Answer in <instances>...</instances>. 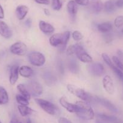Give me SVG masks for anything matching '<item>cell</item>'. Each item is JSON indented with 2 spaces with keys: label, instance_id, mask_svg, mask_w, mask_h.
<instances>
[{
  "label": "cell",
  "instance_id": "cell-1",
  "mask_svg": "<svg viewBox=\"0 0 123 123\" xmlns=\"http://www.w3.org/2000/svg\"><path fill=\"white\" fill-rule=\"evenodd\" d=\"M75 105L78 107V111L76 113L80 118L85 120H91L94 119L95 113L89 103L84 101H77Z\"/></svg>",
  "mask_w": 123,
  "mask_h": 123
},
{
  "label": "cell",
  "instance_id": "cell-2",
  "mask_svg": "<svg viewBox=\"0 0 123 123\" xmlns=\"http://www.w3.org/2000/svg\"><path fill=\"white\" fill-rule=\"evenodd\" d=\"M67 89L71 94L79 98L82 100L83 101L87 103H95V95H91L85 91H84L83 89L75 86V85L69 84L67 85Z\"/></svg>",
  "mask_w": 123,
  "mask_h": 123
},
{
  "label": "cell",
  "instance_id": "cell-3",
  "mask_svg": "<svg viewBox=\"0 0 123 123\" xmlns=\"http://www.w3.org/2000/svg\"><path fill=\"white\" fill-rule=\"evenodd\" d=\"M35 100L36 104L48 114L51 115H56L60 113L59 109L53 103L41 98H36Z\"/></svg>",
  "mask_w": 123,
  "mask_h": 123
},
{
  "label": "cell",
  "instance_id": "cell-4",
  "mask_svg": "<svg viewBox=\"0 0 123 123\" xmlns=\"http://www.w3.org/2000/svg\"><path fill=\"white\" fill-rule=\"evenodd\" d=\"M28 58L30 63L35 67H42L46 62L45 57L42 53L40 52H31L28 54Z\"/></svg>",
  "mask_w": 123,
  "mask_h": 123
},
{
  "label": "cell",
  "instance_id": "cell-5",
  "mask_svg": "<svg viewBox=\"0 0 123 123\" xmlns=\"http://www.w3.org/2000/svg\"><path fill=\"white\" fill-rule=\"evenodd\" d=\"M75 54L78 59L83 63H92V57L86 52L83 47L79 44L75 45Z\"/></svg>",
  "mask_w": 123,
  "mask_h": 123
},
{
  "label": "cell",
  "instance_id": "cell-6",
  "mask_svg": "<svg viewBox=\"0 0 123 123\" xmlns=\"http://www.w3.org/2000/svg\"><path fill=\"white\" fill-rule=\"evenodd\" d=\"M28 48L24 42H16L10 47V51L17 55H24L27 53Z\"/></svg>",
  "mask_w": 123,
  "mask_h": 123
},
{
  "label": "cell",
  "instance_id": "cell-7",
  "mask_svg": "<svg viewBox=\"0 0 123 123\" xmlns=\"http://www.w3.org/2000/svg\"><path fill=\"white\" fill-rule=\"evenodd\" d=\"M88 71L89 74L93 76L100 77L105 73V69L101 63L95 62L88 66Z\"/></svg>",
  "mask_w": 123,
  "mask_h": 123
},
{
  "label": "cell",
  "instance_id": "cell-8",
  "mask_svg": "<svg viewBox=\"0 0 123 123\" xmlns=\"http://www.w3.org/2000/svg\"><path fill=\"white\" fill-rule=\"evenodd\" d=\"M49 42L51 45L54 47H59L62 51L64 50L66 48L63 43V34H54L49 37Z\"/></svg>",
  "mask_w": 123,
  "mask_h": 123
},
{
  "label": "cell",
  "instance_id": "cell-9",
  "mask_svg": "<svg viewBox=\"0 0 123 123\" xmlns=\"http://www.w3.org/2000/svg\"><path fill=\"white\" fill-rule=\"evenodd\" d=\"M27 88L30 95L33 97L40 96L43 92V87L36 81H31L28 83Z\"/></svg>",
  "mask_w": 123,
  "mask_h": 123
},
{
  "label": "cell",
  "instance_id": "cell-10",
  "mask_svg": "<svg viewBox=\"0 0 123 123\" xmlns=\"http://www.w3.org/2000/svg\"><path fill=\"white\" fill-rule=\"evenodd\" d=\"M102 83L105 91L110 95H113L115 93V86L111 77L109 75H105L103 79Z\"/></svg>",
  "mask_w": 123,
  "mask_h": 123
},
{
  "label": "cell",
  "instance_id": "cell-11",
  "mask_svg": "<svg viewBox=\"0 0 123 123\" xmlns=\"http://www.w3.org/2000/svg\"><path fill=\"white\" fill-rule=\"evenodd\" d=\"M95 103H100V105H102L105 107H106L107 109L113 113H117L118 112V108L113 105L111 101H110L109 100H107L106 98H100L99 97L96 96L95 97Z\"/></svg>",
  "mask_w": 123,
  "mask_h": 123
},
{
  "label": "cell",
  "instance_id": "cell-12",
  "mask_svg": "<svg viewBox=\"0 0 123 123\" xmlns=\"http://www.w3.org/2000/svg\"><path fill=\"white\" fill-rule=\"evenodd\" d=\"M77 5L75 1H69L67 4V10L72 22H74L77 13Z\"/></svg>",
  "mask_w": 123,
  "mask_h": 123
},
{
  "label": "cell",
  "instance_id": "cell-13",
  "mask_svg": "<svg viewBox=\"0 0 123 123\" xmlns=\"http://www.w3.org/2000/svg\"><path fill=\"white\" fill-rule=\"evenodd\" d=\"M60 104L63 108L65 109L67 111L70 113H77L78 111V107L75 104H73L67 101L65 97H61L59 100Z\"/></svg>",
  "mask_w": 123,
  "mask_h": 123
},
{
  "label": "cell",
  "instance_id": "cell-14",
  "mask_svg": "<svg viewBox=\"0 0 123 123\" xmlns=\"http://www.w3.org/2000/svg\"><path fill=\"white\" fill-rule=\"evenodd\" d=\"M0 35L6 39H10L12 36V31L6 23L0 21Z\"/></svg>",
  "mask_w": 123,
  "mask_h": 123
},
{
  "label": "cell",
  "instance_id": "cell-15",
  "mask_svg": "<svg viewBox=\"0 0 123 123\" xmlns=\"http://www.w3.org/2000/svg\"><path fill=\"white\" fill-rule=\"evenodd\" d=\"M97 117L100 121H103L105 123H121V120L117 117L105 113H99L97 115Z\"/></svg>",
  "mask_w": 123,
  "mask_h": 123
},
{
  "label": "cell",
  "instance_id": "cell-16",
  "mask_svg": "<svg viewBox=\"0 0 123 123\" xmlns=\"http://www.w3.org/2000/svg\"><path fill=\"white\" fill-rule=\"evenodd\" d=\"M89 4L91 11L94 13H98L104 8V4L101 0H91Z\"/></svg>",
  "mask_w": 123,
  "mask_h": 123
},
{
  "label": "cell",
  "instance_id": "cell-17",
  "mask_svg": "<svg viewBox=\"0 0 123 123\" xmlns=\"http://www.w3.org/2000/svg\"><path fill=\"white\" fill-rule=\"evenodd\" d=\"M19 67L18 65H13L10 68L9 82L12 85H15L19 78Z\"/></svg>",
  "mask_w": 123,
  "mask_h": 123
},
{
  "label": "cell",
  "instance_id": "cell-18",
  "mask_svg": "<svg viewBox=\"0 0 123 123\" xmlns=\"http://www.w3.org/2000/svg\"><path fill=\"white\" fill-rule=\"evenodd\" d=\"M39 27L40 30L45 34L52 33L55 30V28L51 24L44 21H40L39 23Z\"/></svg>",
  "mask_w": 123,
  "mask_h": 123
},
{
  "label": "cell",
  "instance_id": "cell-19",
  "mask_svg": "<svg viewBox=\"0 0 123 123\" xmlns=\"http://www.w3.org/2000/svg\"><path fill=\"white\" fill-rule=\"evenodd\" d=\"M28 12V7L25 5H19L16 7L15 13L19 20H22L25 18Z\"/></svg>",
  "mask_w": 123,
  "mask_h": 123
},
{
  "label": "cell",
  "instance_id": "cell-20",
  "mask_svg": "<svg viewBox=\"0 0 123 123\" xmlns=\"http://www.w3.org/2000/svg\"><path fill=\"white\" fill-rule=\"evenodd\" d=\"M42 78L46 83L49 86H52L56 82L57 79L55 75L50 71H45L42 74Z\"/></svg>",
  "mask_w": 123,
  "mask_h": 123
},
{
  "label": "cell",
  "instance_id": "cell-21",
  "mask_svg": "<svg viewBox=\"0 0 123 123\" xmlns=\"http://www.w3.org/2000/svg\"><path fill=\"white\" fill-rule=\"evenodd\" d=\"M34 71L31 68L27 65H24L19 68V74L24 78H30L33 75Z\"/></svg>",
  "mask_w": 123,
  "mask_h": 123
},
{
  "label": "cell",
  "instance_id": "cell-22",
  "mask_svg": "<svg viewBox=\"0 0 123 123\" xmlns=\"http://www.w3.org/2000/svg\"><path fill=\"white\" fill-rule=\"evenodd\" d=\"M112 28H113V25L109 22H103L98 25L97 26L98 30L103 33H107L111 32Z\"/></svg>",
  "mask_w": 123,
  "mask_h": 123
},
{
  "label": "cell",
  "instance_id": "cell-23",
  "mask_svg": "<svg viewBox=\"0 0 123 123\" xmlns=\"http://www.w3.org/2000/svg\"><path fill=\"white\" fill-rule=\"evenodd\" d=\"M9 100V95L4 87L0 86V105H4L8 103Z\"/></svg>",
  "mask_w": 123,
  "mask_h": 123
},
{
  "label": "cell",
  "instance_id": "cell-24",
  "mask_svg": "<svg viewBox=\"0 0 123 123\" xmlns=\"http://www.w3.org/2000/svg\"><path fill=\"white\" fill-rule=\"evenodd\" d=\"M68 68L72 73L77 74L79 72V66L74 59H71L68 62Z\"/></svg>",
  "mask_w": 123,
  "mask_h": 123
},
{
  "label": "cell",
  "instance_id": "cell-25",
  "mask_svg": "<svg viewBox=\"0 0 123 123\" xmlns=\"http://www.w3.org/2000/svg\"><path fill=\"white\" fill-rule=\"evenodd\" d=\"M18 109L20 114L22 117H26L27 115H29L34 112L33 110L28 107V106H24V105H19L18 106Z\"/></svg>",
  "mask_w": 123,
  "mask_h": 123
},
{
  "label": "cell",
  "instance_id": "cell-26",
  "mask_svg": "<svg viewBox=\"0 0 123 123\" xmlns=\"http://www.w3.org/2000/svg\"><path fill=\"white\" fill-rule=\"evenodd\" d=\"M17 89L19 92L21 93V95L24 96V97L27 98L28 100H30L31 98V95L30 94L29 91H28V88L26 87L23 84H19L17 86Z\"/></svg>",
  "mask_w": 123,
  "mask_h": 123
},
{
  "label": "cell",
  "instance_id": "cell-27",
  "mask_svg": "<svg viewBox=\"0 0 123 123\" xmlns=\"http://www.w3.org/2000/svg\"><path fill=\"white\" fill-rule=\"evenodd\" d=\"M116 6L115 3L113 1H112V0H109L107 1L106 3L104 4V9L106 12L109 13H111L115 12L116 9Z\"/></svg>",
  "mask_w": 123,
  "mask_h": 123
},
{
  "label": "cell",
  "instance_id": "cell-28",
  "mask_svg": "<svg viewBox=\"0 0 123 123\" xmlns=\"http://www.w3.org/2000/svg\"><path fill=\"white\" fill-rule=\"evenodd\" d=\"M16 100L18 103L20 105H24V106H28L29 105V101L27 98L24 97L22 95L18 94L16 96Z\"/></svg>",
  "mask_w": 123,
  "mask_h": 123
},
{
  "label": "cell",
  "instance_id": "cell-29",
  "mask_svg": "<svg viewBox=\"0 0 123 123\" xmlns=\"http://www.w3.org/2000/svg\"><path fill=\"white\" fill-rule=\"evenodd\" d=\"M62 0H52L51 6L53 10H60L62 7Z\"/></svg>",
  "mask_w": 123,
  "mask_h": 123
},
{
  "label": "cell",
  "instance_id": "cell-30",
  "mask_svg": "<svg viewBox=\"0 0 123 123\" xmlns=\"http://www.w3.org/2000/svg\"><path fill=\"white\" fill-rule=\"evenodd\" d=\"M72 37L75 41L79 42V41H80L82 39L83 36V35L80 31L78 30H75L73 31V33H72Z\"/></svg>",
  "mask_w": 123,
  "mask_h": 123
},
{
  "label": "cell",
  "instance_id": "cell-31",
  "mask_svg": "<svg viewBox=\"0 0 123 123\" xmlns=\"http://www.w3.org/2000/svg\"><path fill=\"white\" fill-rule=\"evenodd\" d=\"M112 62H113V63H114L115 65L117 68H119V69H121V70L123 71V63L121 62V60H119V59L118 57H112Z\"/></svg>",
  "mask_w": 123,
  "mask_h": 123
},
{
  "label": "cell",
  "instance_id": "cell-32",
  "mask_svg": "<svg viewBox=\"0 0 123 123\" xmlns=\"http://www.w3.org/2000/svg\"><path fill=\"white\" fill-rule=\"evenodd\" d=\"M114 25L117 28H121L123 25V16H117L114 21Z\"/></svg>",
  "mask_w": 123,
  "mask_h": 123
},
{
  "label": "cell",
  "instance_id": "cell-33",
  "mask_svg": "<svg viewBox=\"0 0 123 123\" xmlns=\"http://www.w3.org/2000/svg\"><path fill=\"white\" fill-rule=\"evenodd\" d=\"M101 57H102L104 61L105 62V63H106L109 67H111V66L113 65V62H112V60H111L110 57L108 55V54H107L106 53H103V54H101Z\"/></svg>",
  "mask_w": 123,
  "mask_h": 123
},
{
  "label": "cell",
  "instance_id": "cell-34",
  "mask_svg": "<svg viewBox=\"0 0 123 123\" xmlns=\"http://www.w3.org/2000/svg\"><path fill=\"white\" fill-rule=\"evenodd\" d=\"M67 54L68 55H73L75 54V45H71L67 48Z\"/></svg>",
  "mask_w": 123,
  "mask_h": 123
},
{
  "label": "cell",
  "instance_id": "cell-35",
  "mask_svg": "<svg viewBox=\"0 0 123 123\" xmlns=\"http://www.w3.org/2000/svg\"><path fill=\"white\" fill-rule=\"evenodd\" d=\"M57 69L60 74H63L64 73V67H63V62L61 60H59L57 62Z\"/></svg>",
  "mask_w": 123,
  "mask_h": 123
},
{
  "label": "cell",
  "instance_id": "cell-36",
  "mask_svg": "<svg viewBox=\"0 0 123 123\" xmlns=\"http://www.w3.org/2000/svg\"><path fill=\"white\" fill-rule=\"evenodd\" d=\"M77 4L81 6H87L89 3V0H75Z\"/></svg>",
  "mask_w": 123,
  "mask_h": 123
},
{
  "label": "cell",
  "instance_id": "cell-37",
  "mask_svg": "<svg viewBox=\"0 0 123 123\" xmlns=\"http://www.w3.org/2000/svg\"><path fill=\"white\" fill-rule=\"evenodd\" d=\"M59 123H73L70 120H69L67 118H64V117H61V118H59V121H58Z\"/></svg>",
  "mask_w": 123,
  "mask_h": 123
},
{
  "label": "cell",
  "instance_id": "cell-38",
  "mask_svg": "<svg viewBox=\"0 0 123 123\" xmlns=\"http://www.w3.org/2000/svg\"><path fill=\"white\" fill-rule=\"evenodd\" d=\"M35 1L37 4H43V5H48L49 3L48 0H35Z\"/></svg>",
  "mask_w": 123,
  "mask_h": 123
},
{
  "label": "cell",
  "instance_id": "cell-39",
  "mask_svg": "<svg viewBox=\"0 0 123 123\" xmlns=\"http://www.w3.org/2000/svg\"><path fill=\"white\" fill-rule=\"evenodd\" d=\"M115 6L118 8L123 7V0H117L115 2Z\"/></svg>",
  "mask_w": 123,
  "mask_h": 123
},
{
  "label": "cell",
  "instance_id": "cell-40",
  "mask_svg": "<svg viewBox=\"0 0 123 123\" xmlns=\"http://www.w3.org/2000/svg\"><path fill=\"white\" fill-rule=\"evenodd\" d=\"M106 36H105V41L107 42H111V41L112 40V36L111 35V34H109V33H106Z\"/></svg>",
  "mask_w": 123,
  "mask_h": 123
},
{
  "label": "cell",
  "instance_id": "cell-41",
  "mask_svg": "<svg viewBox=\"0 0 123 123\" xmlns=\"http://www.w3.org/2000/svg\"><path fill=\"white\" fill-rule=\"evenodd\" d=\"M10 123H20V122L19 121L18 119L16 118V117L14 116V117H13L12 118L11 120H10Z\"/></svg>",
  "mask_w": 123,
  "mask_h": 123
},
{
  "label": "cell",
  "instance_id": "cell-42",
  "mask_svg": "<svg viewBox=\"0 0 123 123\" xmlns=\"http://www.w3.org/2000/svg\"><path fill=\"white\" fill-rule=\"evenodd\" d=\"M4 18V11L3 7L0 5V19H3Z\"/></svg>",
  "mask_w": 123,
  "mask_h": 123
},
{
  "label": "cell",
  "instance_id": "cell-43",
  "mask_svg": "<svg viewBox=\"0 0 123 123\" xmlns=\"http://www.w3.org/2000/svg\"><path fill=\"white\" fill-rule=\"evenodd\" d=\"M25 24L27 26V27H30L31 25V20L30 19H28L26 20V21L25 22Z\"/></svg>",
  "mask_w": 123,
  "mask_h": 123
},
{
  "label": "cell",
  "instance_id": "cell-44",
  "mask_svg": "<svg viewBox=\"0 0 123 123\" xmlns=\"http://www.w3.org/2000/svg\"><path fill=\"white\" fill-rule=\"evenodd\" d=\"M43 12H44V13L46 16H49L50 15V12H49V10L48 9H44Z\"/></svg>",
  "mask_w": 123,
  "mask_h": 123
},
{
  "label": "cell",
  "instance_id": "cell-45",
  "mask_svg": "<svg viewBox=\"0 0 123 123\" xmlns=\"http://www.w3.org/2000/svg\"><path fill=\"white\" fill-rule=\"evenodd\" d=\"M118 54L119 55V56H123V52L121 51V50H118Z\"/></svg>",
  "mask_w": 123,
  "mask_h": 123
},
{
  "label": "cell",
  "instance_id": "cell-46",
  "mask_svg": "<svg viewBox=\"0 0 123 123\" xmlns=\"http://www.w3.org/2000/svg\"><path fill=\"white\" fill-rule=\"evenodd\" d=\"M27 123H33V122L31 121V120L30 119H27Z\"/></svg>",
  "mask_w": 123,
  "mask_h": 123
},
{
  "label": "cell",
  "instance_id": "cell-47",
  "mask_svg": "<svg viewBox=\"0 0 123 123\" xmlns=\"http://www.w3.org/2000/svg\"><path fill=\"white\" fill-rule=\"evenodd\" d=\"M121 33L122 35H123V28L121 30Z\"/></svg>",
  "mask_w": 123,
  "mask_h": 123
},
{
  "label": "cell",
  "instance_id": "cell-48",
  "mask_svg": "<svg viewBox=\"0 0 123 123\" xmlns=\"http://www.w3.org/2000/svg\"><path fill=\"white\" fill-rule=\"evenodd\" d=\"M101 123V121H97V123Z\"/></svg>",
  "mask_w": 123,
  "mask_h": 123
},
{
  "label": "cell",
  "instance_id": "cell-49",
  "mask_svg": "<svg viewBox=\"0 0 123 123\" xmlns=\"http://www.w3.org/2000/svg\"><path fill=\"white\" fill-rule=\"evenodd\" d=\"M0 123H1V121H0Z\"/></svg>",
  "mask_w": 123,
  "mask_h": 123
},
{
  "label": "cell",
  "instance_id": "cell-50",
  "mask_svg": "<svg viewBox=\"0 0 123 123\" xmlns=\"http://www.w3.org/2000/svg\"></svg>",
  "mask_w": 123,
  "mask_h": 123
}]
</instances>
